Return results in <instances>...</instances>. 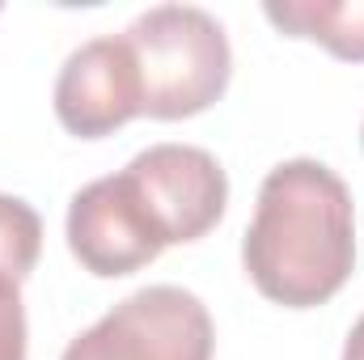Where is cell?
I'll list each match as a JSON object with an SVG mask.
<instances>
[{
  "mask_svg": "<svg viewBox=\"0 0 364 360\" xmlns=\"http://www.w3.org/2000/svg\"><path fill=\"white\" fill-rule=\"evenodd\" d=\"M250 284L284 309L326 305L356 268V203L348 182L314 157L267 170L242 238Z\"/></svg>",
  "mask_w": 364,
  "mask_h": 360,
  "instance_id": "obj_1",
  "label": "cell"
},
{
  "mask_svg": "<svg viewBox=\"0 0 364 360\" xmlns=\"http://www.w3.org/2000/svg\"><path fill=\"white\" fill-rule=\"evenodd\" d=\"M149 119L174 123L216 106L233 77V47L225 26L199 4H153L123 30Z\"/></svg>",
  "mask_w": 364,
  "mask_h": 360,
  "instance_id": "obj_2",
  "label": "cell"
},
{
  "mask_svg": "<svg viewBox=\"0 0 364 360\" xmlns=\"http://www.w3.org/2000/svg\"><path fill=\"white\" fill-rule=\"evenodd\" d=\"M216 327L208 305L178 284H149L110 305L60 360H212Z\"/></svg>",
  "mask_w": 364,
  "mask_h": 360,
  "instance_id": "obj_3",
  "label": "cell"
},
{
  "mask_svg": "<svg viewBox=\"0 0 364 360\" xmlns=\"http://www.w3.org/2000/svg\"><path fill=\"white\" fill-rule=\"evenodd\" d=\"M64 238L73 259L97 280L132 275L166 250V238L127 170L93 179L73 195Z\"/></svg>",
  "mask_w": 364,
  "mask_h": 360,
  "instance_id": "obj_4",
  "label": "cell"
},
{
  "mask_svg": "<svg viewBox=\"0 0 364 360\" xmlns=\"http://www.w3.org/2000/svg\"><path fill=\"white\" fill-rule=\"evenodd\" d=\"M136 191L144 195L166 246L208 238L229 203V174L225 166L199 144H149L123 166Z\"/></svg>",
  "mask_w": 364,
  "mask_h": 360,
  "instance_id": "obj_5",
  "label": "cell"
},
{
  "mask_svg": "<svg viewBox=\"0 0 364 360\" xmlns=\"http://www.w3.org/2000/svg\"><path fill=\"white\" fill-rule=\"evenodd\" d=\"M144 110L140 68L123 34H97L68 51L55 77V119L81 140H102Z\"/></svg>",
  "mask_w": 364,
  "mask_h": 360,
  "instance_id": "obj_6",
  "label": "cell"
},
{
  "mask_svg": "<svg viewBox=\"0 0 364 360\" xmlns=\"http://www.w3.org/2000/svg\"><path fill=\"white\" fill-rule=\"evenodd\" d=\"M263 17L288 38L322 43L335 60L364 64V0H267Z\"/></svg>",
  "mask_w": 364,
  "mask_h": 360,
  "instance_id": "obj_7",
  "label": "cell"
},
{
  "mask_svg": "<svg viewBox=\"0 0 364 360\" xmlns=\"http://www.w3.org/2000/svg\"><path fill=\"white\" fill-rule=\"evenodd\" d=\"M43 255V216L21 199L0 191V284H21Z\"/></svg>",
  "mask_w": 364,
  "mask_h": 360,
  "instance_id": "obj_8",
  "label": "cell"
},
{
  "mask_svg": "<svg viewBox=\"0 0 364 360\" xmlns=\"http://www.w3.org/2000/svg\"><path fill=\"white\" fill-rule=\"evenodd\" d=\"M0 360H26V305H21V284H0Z\"/></svg>",
  "mask_w": 364,
  "mask_h": 360,
  "instance_id": "obj_9",
  "label": "cell"
},
{
  "mask_svg": "<svg viewBox=\"0 0 364 360\" xmlns=\"http://www.w3.org/2000/svg\"><path fill=\"white\" fill-rule=\"evenodd\" d=\"M343 360H364V314L356 318V327L348 331V344H343Z\"/></svg>",
  "mask_w": 364,
  "mask_h": 360,
  "instance_id": "obj_10",
  "label": "cell"
},
{
  "mask_svg": "<svg viewBox=\"0 0 364 360\" xmlns=\"http://www.w3.org/2000/svg\"><path fill=\"white\" fill-rule=\"evenodd\" d=\"M360 144H364V123H360Z\"/></svg>",
  "mask_w": 364,
  "mask_h": 360,
  "instance_id": "obj_11",
  "label": "cell"
}]
</instances>
